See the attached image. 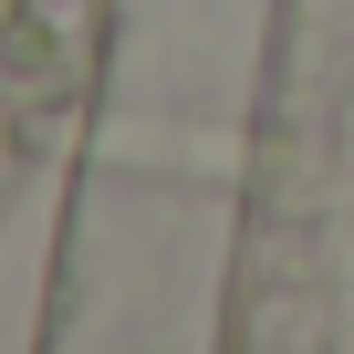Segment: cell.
I'll use <instances>...</instances> for the list:
<instances>
[{
    "label": "cell",
    "mask_w": 354,
    "mask_h": 354,
    "mask_svg": "<svg viewBox=\"0 0 354 354\" xmlns=\"http://www.w3.org/2000/svg\"><path fill=\"white\" fill-rule=\"evenodd\" d=\"M94 73V0H0V115H73Z\"/></svg>",
    "instance_id": "1"
}]
</instances>
